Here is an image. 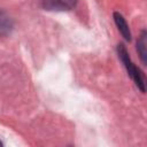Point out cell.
Listing matches in <instances>:
<instances>
[{
	"label": "cell",
	"instance_id": "obj_1",
	"mask_svg": "<svg viewBox=\"0 0 147 147\" xmlns=\"http://www.w3.org/2000/svg\"><path fill=\"white\" fill-rule=\"evenodd\" d=\"M117 52H118V56L121 59V61L123 62L124 67L126 68L127 70V74L129 76L133 79V82L136 83V85L140 88L141 92H145V79H144V75L142 72L132 63L130 56H129V53L125 48L124 45L119 44L118 47H117Z\"/></svg>",
	"mask_w": 147,
	"mask_h": 147
},
{
	"label": "cell",
	"instance_id": "obj_2",
	"mask_svg": "<svg viewBox=\"0 0 147 147\" xmlns=\"http://www.w3.org/2000/svg\"><path fill=\"white\" fill-rule=\"evenodd\" d=\"M77 3V0H42L41 5L44 9L49 11H67L72 9Z\"/></svg>",
	"mask_w": 147,
	"mask_h": 147
},
{
	"label": "cell",
	"instance_id": "obj_3",
	"mask_svg": "<svg viewBox=\"0 0 147 147\" xmlns=\"http://www.w3.org/2000/svg\"><path fill=\"white\" fill-rule=\"evenodd\" d=\"M114 20H115V23H116L119 32L122 33V36L125 38V40L130 41L131 40V32H130L129 25H127L126 21L124 20V17L119 13H114Z\"/></svg>",
	"mask_w": 147,
	"mask_h": 147
},
{
	"label": "cell",
	"instance_id": "obj_4",
	"mask_svg": "<svg viewBox=\"0 0 147 147\" xmlns=\"http://www.w3.org/2000/svg\"><path fill=\"white\" fill-rule=\"evenodd\" d=\"M13 29V20L7 13L0 10V37L7 36Z\"/></svg>",
	"mask_w": 147,
	"mask_h": 147
},
{
	"label": "cell",
	"instance_id": "obj_5",
	"mask_svg": "<svg viewBox=\"0 0 147 147\" xmlns=\"http://www.w3.org/2000/svg\"><path fill=\"white\" fill-rule=\"evenodd\" d=\"M146 39H147V33H146V31H142V33H141L138 42H137V51H138L140 59H141L144 64H146V62H147V51H146L147 40Z\"/></svg>",
	"mask_w": 147,
	"mask_h": 147
},
{
	"label": "cell",
	"instance_id": "obj_6",
	"mask_svg": "<svg viewBox=\"0 0 147 147\" xmlns=\"http://www.w3.org/2000/svg\"><path fill=\"white\" fill-rule=\"evenodd\" d=\"M1 146H2V142H1V140H0V147H1Z\"/></svg>",
	"mask_w": 147,
	"mask_h": 147
}]
</instances>
